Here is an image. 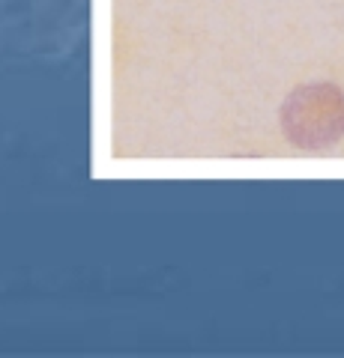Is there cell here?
<instances>
[{
    "mask_svg": "<svg viewBox=\"0 0 344 358\" xmlns=\"http://www.w3.org/2000/svg\"><path fill=\"white\" fill-rule=\"evenodd\" d=\"M279 120L296 150H329L344 138V93L329 81L303 84L284 99Z\"/></svg>",
    "mask_w": 344,
    "mask_h": 358,
    "instance_id": "1",
    "label": "cell"
}]
</instances>
